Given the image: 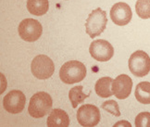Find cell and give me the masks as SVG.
<instances>
[{"instance_id": "ba28073f", "label": "cell", "mask_w": 150, "mask_h": 127, "mask_svg": "<svg viewBox=\"0 0 150 127\" xmlns=\"http://www.w3.org/2000/svg\"><path fill=\"white\" fill-rule=\"evenodd\" d=\"M90 55L97 61L105 62L111 60L114 55V48L112 45L107 40L98 39L91 43L89 48Z\"/></svg>"}, {"instance_id": "9a60e30c", "label": "cell", "mask_w": 150, "mask_h": 127, "mask_svg": "<svg viewBox=\"0 0 150 127\" xmlns=\"http://www.w3.org/2000/svg\"><path fill=\"white\" fill-rule=\"evenodd\" d=\"M135 97L138 102L142 104H150V83L141 82L136 85Z\"/></svg>"}, {"instance_id": "277c9868", "label": "cell", "mask_w": 150, "mask_h": 127, "mask_svg": "<svg viewBox=\"0 0 150 127\" xmlns=\"http://www.w3.org/2000/svg\"><path fill=\"white\" fill-rule=\"evenodd\" d=\"M129 69L136 77H144L150 72V57L146 52L136 50L129 59Z\"/></svg>"}, {"instance_id": "5bb4252c", "label": "cell", "mask_w": 150, "mask_h": 127, "mask_svg": "<svg viewBox=\"0 0 150 127\" xmlns=\"http://www.w3.org/2000/svg\"><path fill=\"white\" fill-rule=\"evenodd\" d=\"M27 9L29 12L33 15L43 16L48 11V0H28Z\"/></svg>"}, {"instance_id": "9c48e42d", "label": "cell", "mask_w": 150, "mask_h": 127, "mask_svg": "<svg viewBox=\"0 0 150 127\" xmlns=\"http://www.w3.org/2000/svg\"><path fill=\"white\" fill-rule=\"evenodd\" d=\"M26 103V96L20 90H12L4 96V109L9 113L17 114L23 111Z\"/></svg>"}, {"instance_id": "7a4b0ae2", "label": "cell", "mask_w": 150, "mask_h": 127, "mask_svg": "<svg viewBox=\"0 0 150 127\" xmlns=\"http://www.w3.org/2000/svg\"><path fill=\"white\" fill-rule=\"evenodd\" d=\"M52 106L53 100L51 96L47 92H38L31 97L28 111L33 118H43L51 111Z\"/></svg>"}, {"instance_id": "6da1fadb", "label": "cell", "mask_w": 150, "mask_h": 127, "mask_svg": "<svg viewBox=\"0 0 150 127\" xmlns=\"http://www.w3.org/2000/svg\"><path fill=\"white\" fill-rule=\"evenodd\" d=\"M86 76V68L83 63L77 60H70L62 65L59 70V77L63 83L72 84L82 82Z\"/></svg>"}, {"instance_id": "e0dca14e", "label": "cell", "mask_w": 150, "mask_h": 127, "mask_svg": "<svg viewBox=\"0 0 150 127\" xmlns=\"http://www.w3.org/2000/svg\"><path fill=\"white\" fill-rule=\"evenodd\" d=\"M136 14L141 19L150 18V0H137L135 4Z\"/></svg>"}, {"instance_id": "3957f363", "label": "cell", "mask_w": 150, "mask_h": 127, "mask_svg": "<svg viewBox=\"0 0 150 127\" xmlns=\"http://www.w3.org/2000/svg\"><path fill=\"white\" fill-rule=\"evenodd\" d=\"M108 23L107 12L97 8L89 14L85 21V32L91 38L99 36L105 31Z\"/></svg>"}, {"instance_id": "8992f818", "label": "cell", "mask_w": 150, "mask_h": 127, "mask_svg": "<svg viewBox=\"0 0 150 127\" xmlns=\"http://www.w3.org/2000/svg\"><path fill=\"white\" fill-rule=\"evenodd\" d=\"M19 35L26 42H34L42 35V24L36 20L25 19L19 25Z\"/></svg>"}, {"instance_id": "30bf717a", "label": "cell", "mask_w": 150, "mask_h": 127, "mask_svg": "<svg viewBox=\"0 0 150 127\" xmlns=\"http://www.w3.org/2000/svg\"><path fill=\"white\" fill-rule=\"evenodd\" d=\"M132 12L130 6L124 2H119L112 6L110 9V18L116 25L124 26L131 21Z\"/></svg>"}, {"instance_id": "2e32d148", "label": "cell", "mask_w": 150, "mask_h": 127, "mask_svg": "<svg viewBox=\"0 0 150 127\" xmlns=\"http://www.w3.org/2000/svg\"><path fill=\"white\" fill-rule=\"evenodd\" d=\"M83 86L82 85H77L72 87L70 92H69V97L72 104V108H77L79 104L83 103L84 99H86L89 96V95H85L83 92Z\"/></svg>"}, {"instance_id": "8fae6325", "label": "cell", "mask_w": 150, "mask_h": 127, "mask_svg": "<svg viewBox=\"0 0 150 127\" xmlns=\"http://www.w3.org/2000/svg\"><path fill=\"white\" fill-rule=\"evenodd\" d=\"M132 80L127 74H120L113 80L112 92L113 95L119 99H127L132 92Z\"/></svg>"}, {"instance_id": "d6986e66", "label": "cell", "mask_w": 150, "mask_h": 127, "mask_svg": "<svg viewBox=\"0 0 150 127\" xmlns=\"http://www.w3.org/2000/svg\"><path fill=\"white\" fill-rule=\"evenodd\" d=\"M135 126L137 127L149 126L150 127V112L144 111L138 114L135 118Z\"/></svg>"}, {"instance_id": "4fadbf2b", "label": "cell", "mask_w": 150, "mask_h": 127, "mask_svg": "<svg viewBox=\"0 0 150 127\" xmlns=\"http://www.w3.org/2000/svg\"><path fill=\"white\" fill-rule=\"evenodd\" d=\"M113 79L110 77H102L96 81L95 90L97 96L101 97H109L113 95L112 92Z\"/></svg>"}, {"instance_id": "5b68a950", "label": "cell", "mask_w": 150, "mask_h": 127, "mask_svg": "<svg viewBox=\"0 0 150 127\" xmlns=\"http://www.w3.org/2000/svg\"><path fill=\"white\" fill-rule=\"evenodd\" d=\"M31 71L34 77L40 80H45L54 74L55 65L49 57L45 55H38L32 61Z\"/></svg>"}, {"instance_id": "52a82bcc", "label": "cell", "mask_w": 150, "mask_h": 127, "mask_svg": "<svg viewBox=\"0 0 150 127\" xmlns=\"http://www.w3.org/2000/svg\"><path fill=\"white\" fill-rule=\"evenodd\" d=\"M78 123L84 127H92L98 124L100 121L99 109L92 104H84L77 111Z\"/></svg>"}, {"instance_id": "ac0fdd59", "label": "cell", "mask_w": 150, "mask_h": 127, "mask_svg": "<svg viewBox=\"0 0 150 127\" xmlns=\"http://www.w3.org/2000/svg\"><path fill=\"white\" fill-rule=\"evenodd\" d=\"M101 108L103 109H105L108 112H109L110 114L114 115V116L119 117L120 116V109H119V105L116 101L114 100H108L105 101L103 104Z\"/></svg>"}, {"instance_id": "7c38bea8", "label": "cell", "mask_w": 150, "mask_h": 127, "mask_svg": "<svg viewBox=\"0 0 150 127\" xmlns=\"http://www.w3.org/2000/svg\"><path fill=\"white\" fill-rule=\"evenodd\" d=\"M47 124L48 127H68L70 125V118L63 109H54L50 111Z\"/></svg>"}]
</instances>
